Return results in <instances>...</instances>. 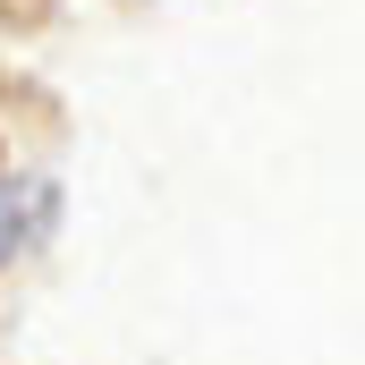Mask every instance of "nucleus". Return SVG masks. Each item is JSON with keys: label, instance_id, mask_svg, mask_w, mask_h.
<instances>
[{"label": "nucleus", "instance_id": "1", "mask_svg": "<svg viewBox=\"0 0 365 365\" xmlns=\"http://www.w3.org/2000/svg\"><path fill=\"white\" fill-rule=\"evenodd\" d=\"M9 247H17V195L0 187V255H9Z\"/></svg>", "mask_w": 365, "mask_h": 365}]
</instances>
